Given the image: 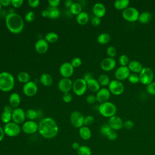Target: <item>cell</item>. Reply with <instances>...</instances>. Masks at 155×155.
<instances>
[{
    "mask_svg": "<svg viewBox=\"0 0 155 155\" xmlns=\"http://www.w3.org/2000/svg\"><path fill=\"white\" fill-rule=\"evenodd\" d=\"M140 13L139 10L134 7H128L122 11V16L124 19L130 22L138 21Z\"/></svg>",
    "mask_w": 155,
    "mask_h": 155,
    "instance_id": "cell-5",
    "label": "cell"
},
{
    "mask_svg": "<svg viewBox=\"0 0 155 155\" xmlns=\"http://www.w3.org/2000/svg\"><path fill=\"white\" fill-rule=\"evenodd\" d=\"M26 116L25 111L21 108H16L13 110L12 111V120L13 122L21 124L25 122Z\"/></svg>",
    "mask_w": 155,
    "mask_h": 155,
    "instance_id": "cell-11",
    "label": "cell"
},
{
    "mask_svg": "<svg viewBox=\"0 0 155 155\" xmlns=\"http://www.w3.org/2000/svg\"><path fill=\"white\" fill-rule=\"evenodd\" d=\"M15 81L13 76L9 72L0 73V90L4 92L11 91L15 86Z\"/></svg>",
    "mask_w": 155,
    "mask_h": 155,
    "instance_id": "cell-3",
    "label": "cell"
},
{
    "mask_svg": "<svg viewBox=\"0 0 155 155\" xmlns=\"http://www.w3.org/2000/svg\"><path fill=\"white\" fill-rule=\"evenodd\" d=\"M97 81L100 84V85H102L103 87H106V86H108L111 81L108 75H107L106 74H101L98 77Z\"/></svg>",
    "mask_w": 155,
    "mask_h": 155,
    "instance_id": "cell-33",
    "label": "cell"
},
{
    "mask_svg": "<svg viewBox=\"0 0 155 155\" xmlns=\"http://www.w3.org/2000/svg\"><path fill=\"white\" fill-rule=\"evenodd\" d=\"M4 136H5V133H4V128L0 126V142L3 140Z\"/></svg>",
    "mask_w": 155,
    "mask_h": 155,
    "instance_id": "cell-58",
    "label": "cell"
},
{
    "mask_svg": "<svg viewBox=\"0 0 155 155\" xmlns=\"http://www.w3.org/2000/svg\"><path fill=\"white\" fill-rule=\"evenodd\" d=\"M71 146H72L73 149L74 150H78L79 149V148L80 147L79 144L78 142H73V143H72V145H71Z\"/></svg>",
    "mask_w": 155,
    "mask_h": 155,
    "instance_id": "cell-60",
    "label": "cell"
},
{
    "mask_svg": "<svg viewBox=\"0 0 155 155\" xmlns=\"http://www.w3.org/2000/svg\"><path fill=\"white\" fill-rule=\"evenodd\" d=\"M82 5L78 2H73L72 5L70 8V13L76 16L82 12Z\"/></svg>",
    "mask_w": 155,
    "mask_h": 155,
    "instance_id": "cell-34",
    "label": "cell"
},
{
    "mask_svg": "<svg viewBox=\"0 0 155 155\" xmlns=\"http://www.w3.org/2000/svg\"><path fill=\"white\" fill-rule=\"evenodd\" d=\"M17 78L18 80L19 81V82L23 83V84H26L28 82L30 81V74L25 72V71H21L20 73H18V76H17Z\"/></svg>",
    "mask_w": 155,
    "mask_h": 155,
    "instance_id": "cell-32",
    "label": "cell"
},
{
    "mask_svg": "<svg viewBox=\"0 0 155 155\" xmlns=\"http://www.w3.org/2000/svg\"><path fill=\"white\" fill-rule=\"evenodd\" d=\"M107 54L109 58H113L116 56L117 54V50L116 48L113 46H109L106 50Z\"/></svg>",
    "mask_w": 155,
    "mask_h": 155,
    "instance_id": "cell-42",
    "label": "cell"
},
{
    "mask_svg": "<svg viewBox=\"0 0 155 155\" xmlns=\"http://www.w3.org/2000/svg\"><path fill=\"white\" fill-rule=\"evenodd\" d=\"M87 88L91 92L97 93L100 90V84H99L97 80L93 78L87 82Z\"/></svg>",
    "mask_w": 155,
    "mask_h": 155,
    "instance_id": "cell-27",
    "label": "cell"
},
{
    "mask_svg": "<svg viewBox=\"0 0 155 155\" xmlns=\"http://www.w3.org/2000/svg\"><path fill=\"white\" fill-rule=\"evenodd\" d=\"M110 95L111 93L108 88L105 87L100 88L96 94V101L100 104L108 102L110 97Z\"/></svg>",
    "mask_w": 155,
    "mask_h": 155,
    "instance_id": "cell-17",
    "label": "cell"
},
{
    "mask_svg": "<svg viewBox=\"0 0 155 155\" xmlns=\"http://www.w3.org/2000/svg\"><path fill=\"white\" fill-rule=\"evenodd\" d=\"M38 131L45 139H53L59 132V127L56 121L51 117H45L38 124Z\"/></svg>",
    "mask_w": 155,
    "mask_h": 155,
    "instance_id": "cell-1",
    "label": "cell"
},
{
    "mask_svg": "<svg viewBox=\"0 0 155 155\" xmlns=\"http://www.w3.org/2000/svg\"><path fill=\"white\" fill-rule=\"evenodd\" d=\"M152 18H153V15L150 12H147V11L143 12L140 13L138 21L141 24H146L151 21V20L152 19Z\"/></svg>",
    "mask_w": 155,
    "mask_h": 155,
    "instance_id": "cell-26",
    "label": "cell"
},
{
    "mask_svg": "<svg viewBox=\"0 0 155 155\" xmlns=\"http://www.w3.org/2000/svg\"><path fill=\"white\" fill-rule=\"evenodd\" d=\"M112 129L111 128V127H110V125L108 124H103L100 128V133H101V134H102L103 136H107V134H108V133Z\"/></svg>",
    "mask_w": 155,
    "mask_h": 155,
    "instance_id": "cell-41",
    "label": "cell"
},
{
    "mask_svg": "<svg viewBox=\"0 0 155 155\" xmlns=\"http://www.w3.org/2000/svg\"><path fill=\"white\" fill-rule=\"evenodd\" d=\"M12 111L13 108L10 105L4 107L1 116V119L3 123L6 124L11 122L12 120Z\"/></svg>",
    "mask_w": 155,
    "mask_h": 155,
    "instance_id": "cell-21",
    "label": "cell"
},
{
    "mask_svg": "<svg viewBox=\"0 0 155 155\" xmlns=\"http://www.w3.org/2000/svg\"><path fill=\"white\" fill-rule=\"evenodd\" d=\"M1 7H2V5H1V2H0V11H1Z\"/></svg>",
    "mask_w": 155,
    "mask_h": 155,
    "instance_id": "cell-61",
    "label": "cell"
},
{
    "mask_svg": "<svg viewBox=\"0 0 155 155\" xmlns=\"http://www.w3.org/2000/svg\"><path fill=\"white\" fill-rule=\"evenodd\" d=\"M98 111L103 117L109 119L110 117L116 115L117 107L114 104L108 101L101 104L98 107Z\"/></svg>",
    "mask_w": 155,
    "mask_h": 155,
    "instance_id": "cell-4",
    "label": "cell"
},
{
    "mask_svg": "<svg viewBox=\"0 0 155 155\" xmlns=\"http://www.w3.org/2000/svg\"><path fill=\"white\" fill-rule=\"evenodd\" d=\"M88 20H89V15L85 12H82L76 16L77 22L81 25H85L88 22Z\"/></svg>",
    "mask_w": 155,
    "mask_h": 155,
    "instance_id": "cell-29",
    "label": "cell"
},
{
    "mask_svg": "<svg viewBox=\"0 0 155 155\" xmlns=\"http://www.w3.org/2000/svg\"><path fill=\"white\" fill-rule=\"evenodd\" d=\"M87 84L83 78H78L73 82L72 90L77 96H82L87 91Z\"/></svg>",
    "mask_w": 155,
    "mask_h": 155,
    "instance_id": "cell-8",
    "label": "cell"
},
{
    "mask_svg": "<svg viewBox=\"0 0 155 155\" xmlns=\"http://www.w3.org/2000/svg\"><path fill=\"white\" fill-rule=\"evenodd\" d=\"M128 80L130 83L133 84L139 83L140 82V79H139V74L131 73L128 78Z\"/></svg>",
    "mask_w": 155,
    "mask_h": 155,
    "instance_id": "cell-40",
    "label": "cell"
},
{
    "mask_svg": "<svg viewBox=\"0 0 155 155\" xmlns=\"http://www.w3.org/2000/svg\"><path fill=\"white\" fill-rule=\"evenodd\" d=\"M86 101L89 104H93L96 101V95L94 94H89L87 96L86 98Z\"/></svg>",
    "mask_w": 155,
    "mask_h": 155,
    "instance_id": "cell-50",
    "label": "cell"
},
{
    "mask_svg": "<svg viewBox=\"0 0 155 155\" xmlns=\"http://www.w3.org/2000/svg\"><path fill=\"white\" fill-rule=\"evenodd\" d=\"M134 127V122L131 120H127L124 122L123 127L127 130H131Z\"/></svg>",
    "mask_w": 155,
    "mask_h": 155,
    "instance_id": "cell-49",
    "label": "cell"
},
{
    "mask_svg": "<svg viewBox=\"0 0 155 155\" xmlns=\"http://www.w3.org/2000/svg\"><path fill=\"white\" fill-rule=\"evenodd\" d=\"M41 15L44 17V18H49V15H50V13L49 11L48 10H44L41 12Z\"/></svg>",
    "mask_w": 155,
    "mask_h": 155,
    "instance_id": "cell-59",
    "label": "cell"
},
{
    "mask_svg": "<svg viewBox=\"0 0 155 155\" xmlns=\"http://www.w3.org/2000/svg\"><path fill=\"white\" fill-rule=\"evenodd\" d=\"M49 5L51 7H58L59 5L60 1L59 0H49L48 1Z\"/></svg>",
    "mask_w": 155,
    "mask_h": 155,
    "instance_id": "cell-54",
    "label": "cell"
},
{
    "mask_svg": "<svg viewBox=\"0 0 155 155\" xmlns=\"http://www.w3.org/2000/svg\"><path fill=\"white\" fill-rule=\"evenodd\" d=\"M70 122L75 128H80L84 125V116L79 111H74L70 114Z\"/></svg>",
    "mask_w": 155,
    "mask_h": 155,
    "instance_id": "cell-10",
    "label": "cell"
},
{
    "mask_svg": "<svg viewBox=\"0 0 155 155\" xmlns=\"http://www.w3.org/2000/svg\"><path fill=\"white\" fill-rule=\"evenodd\" d=\"M92 11L94 16L101 18L105 16L107 10L105 6L102 3L97 2L93 6Z\"/></svg>",
    "mask_w": 155,
    "mask_h": 155,
    "instance_id": "cell-20",
    "label": "cell"
},
{
    "mask_svg": "<svg viewBox=\"0 0 155 155\" xmlns=\"http://www.w3.org/2000/svg\"><path fill=\"white\" fill-rule=\"evenodd\" d=\"M71 64L73 67L74 68H78V67H79L81 65L82 61L79 58L75 57L72 59V61L71 62Z\"/></svg>",
    "mask_w": 155,
    "mask_h": 155,
    "instance_id": "cell-46",
    "label": "cell"
},
{
    "mask_svg": "<svg viewBox=\"0 0 155 155\" xmlns=\"http://www.w3.org/2000/svg\"><path fill=\"white\" fill-rule=\"evenodd\" d=\"M5 25L7 29L13 34L21 33L24 27L22 18L18 13H8L5 18Z\"/></svg>",
    "mask_w": 155,
    "mask_h": 155,
    "instance_id": "cell-2",
    "label": "cell"
},
{
    "mask_svg": "<svg viewBox=\"0 0 155 155\" xmlns=\"http://www.w3.org/2000/svg\"><path fill=\"white\" fill-rule=\"evenodd\" d=\"M59 73L63 78H69L74 73V68L70 62H66L60 66Z\"/></svg>",
    "mask_w": 155,
    "mask_h": 155,
    "instance_id": "cell-16",
    "label": "cell"
},
{
    "mask_svg": "<svg viewBox=\"0 0 155 155\" xmlns=\"http://www.w3.org/2000/svg\"><path fill=\"white\" fill-rule=\"evenodd\" d=\"M44 39L48 43H54L58 40V35L55 32H49L45 35Z\"/></svg>",
    "mask_w": 155,
    "mask_h": 155,
    "instance_id": "cell-35",
    "label": "cell"
},
{
    "mask_svg": "<svg viewBox=\"0 0 155 155\" xmlns=\"http://www.w3.org/2000/svg\"><path fill=\"white\" fill-rule=\"evenodd\" d=\"M93 78H93V75L91 73H85V74L84 75V77H83V79H84L86 82L88 81L89 80H90V79H93Z\"/></svg>",
    "mask_w": 155,
    "mask_h": 155,
    "instance_id": "cell-55",
    "label": "cell"
},
{
    "mask_svg": "<svg viewBox=\"0 0 155 155\" xmlns=\"http://www.w3.org/2000/svg\"><path fill=\"white\" fill-rule=\"evenodd\" d=\"M3 128L5 134L8 137H16L20 134L21 131L19 125L13 121L5 124Z\"/></svg>",
    "mask_w": 155,
    "mask_h": 155,
    "instance_id": "cell-7",
    "label": "cell"
},
{
    "mask_svg": "<svg viewBox=\"0 0 155 155\" xmlns=\"http://www.w3.org/2000/svg\"><path fill=\"white\" fill-rule=\"evenodd\" d=\"M128 67L131 73L136 74H139L143 68L142 64L139 61L136 60L131 61L128 65Z\"/></svg>",
    "mask_w": 155,
    "mask_h": 155,
    "instance_id": "cell-23",
    "label": "cell"
},
{
    "mask_svg": "<svg viewBox=\"0 0 155 155\" xmlns=\"http://www.w3.org/2000/svg\"><path fill=\"white\" fill-rule=\"evenodd\" d=\"M73 4V2L71 0H67L64 2V5L67 8H70V7Z\"/></svg>",
    "mask_w": 155,
    "mask_h": 155,
    "instance_id": "cell-57",
    "label": "cell"
},
{
    "mask_svg": "<svg viewBox=\"0 0 155 155\" xmlns=\"http://www.w3.org/2000/svg\"><path fill=\"white\" fill-rule=\"evenodd\" d=\"M49 11L50 15L49 18L50 19H57L60 16V11L58 7H49L47 9Z\"/></svg>",
    "mask_w": 155,
    "mask_h": 155,
    "instance_id": "cell-37",
    "label": "cell"
},
{
    "mask_svg": "<svg viewBox=\"0 0 155 155\" xmlns=\"http://www.w3.org/2000/svg\"><path fill=\"white\" fill-rule=\"evenodd\" d=\"M28 4L31 7L36 8L39 5L40 1L39 0H28Z\"/></svg>",
    "mask_w": 155,
    "mask_h": 155,
    "instance_id": "cell-53",
    "label": "cell"
},
{
    "mask_svg": "<svg viewBox=\"0 0 155 155\" xmlns=\"http://www.w3.org/2000/svg\"><path fill=\"white\" fill-rule=\"evenodd\" d=\"M146 91L150 95H155V81L147 85Z\"/></svg>",
    "mask_w": 155,
    "mask_h": 155,
    "instance_id": "cell-43",
    "label": "cell"
},
{
    "mask_svg": "<svg viewBox=\"0 0 155 155\" xmlns=\"http://www.w3.org/2000/svg\"><path fill=\"white\" fill-rule=\"evenodd\" d=\"M108 124L112 130L116 131L123 128L124 121L119 116L114 115L108 119Z\"/></svg>",
    "mask_w": 155,
    "mask_h": 155,
    "instance_id": "cell-18",
    "label": "cell"
},
{
    "mask_svg": "<svg viewBox=\"0 0 155 155\" xmlns=\"http://www.w3.org/2000/svg\"><path fill=\"white\" fill-rule=\"evenodd\" d=\"M77 153L78 155H91V150L89 147L82 145L77 150Z\"/></svg>",
    "mask_w": 155,
    "mask_h": 155,
    "instance_id": "cell-36",
    "label": "cell"
},
{
    "mask_svg": "<svg viewBox=\"0 0 155 155\" xmlns=\"http://www.w3.org/2000/svg\"><path fill=\"white\" fill-rule=\"evenodd\" d=\"M111 94L116 96L120 95L124 91V85L123 83L118 80L114 79L110 81L108 88Z\"/></svg>",
    "mask_w": 155,
    "mask_h": 155,
    "instance_id": "cell-9",
    "label": "cell"
},
{
    "mask_svg": "<svg viewBox=\"0 0 155 155\" xmlns=\"http://www.w3.org/2000/svg\"><path fill=\"white\" fill-rule=\"evenodd\" d=\"M35 18H36V15L32 11H30L27 12L25 15V19L27 22H28L33 21Z\"/></svg>",
    "mask_w": 155,
    "mask_h": 155,
    "instance_id": "cell-45",
    "label": "cell"
},
{
    "mask_svg": "<svg viewBox=\"0 0 155 155\" xmlns=\"http://www.w3.org/2000/svg\"><path fill=\"white\" fill-rule=\"evenodd\" d=\"M62 100L65 103H70L72 100V95L70 92L65 93L62 96Z\"/></svg>",
    "mask_w": 155,
    "mask_h": 155,
    "instance_id": "cell-47",
    "label": "cell"
},
{
    "mask_svg": "<svg viewBox=\"0 0 155 155\" xmlns=\"http://www.w3.org/2000/svg\"><path fill=\"white\" fill-rule=\"evenodd\" d=\"M40 82L45 87L50 86L53 84V78L48 73H43L40 76Z\"/></svg>",
    "mask_w": 155,
    "mask_h": 155,
    "instance_id": "cell-30",
    "label": "cell"
},
{
    "mask_svg": "<svg viewBox=\"0 0 155 155\" xmlns=\"http://www.w3.org/2000/svg\"><path fill=\"white\" fill-rule=\"evenodd\" d=\"M111 40L110 35L107 33H102L98 35L97 38V42L101 45L108 44Z\"/></svg>",
    "mask_w": 155,
    "mask_h": 155,
    "instance_id": "cell-31",
    "label": "cell"
},
{
    "mask_svg": "<svg viewBox=\"0 0 155 155\" xmlns=\"http://www.w3.org/2000/svg\"><path fill=\"white\" fill-rule=\"evenodd\" d=\"M116 67V61L114 58H105L101 62V68L105 71H110Z\"/></svg>",
    "mask_w": 155,
    "mask_h": 155,
    "instance_id": "cell-15",
    "label": "cell"
},
{
    "mask_svg": "<svg viewBox=\"0 0 155 155\" xmlns=\"http://www.w3.org/2000/svg\"><path fill=\"white\" fill-rule=\"evenodd\" d=\"M22 130L24 133L31 134L35 133L38 131V124L35 120H27L23 123L22 126Z\"/></svg>",
    "mask_w": 155,
    "mask_h": 155,
    "instance_id": "cell-13",
    "label": "cell"
},
{
    "mask_svg": "<svg viewBox=\"0 0 155 155\" xmlns=\"http://www.w3.org/2000/svg\"><path fill=\"white\" fill-rule=\"evenodd\" d=\"M140 82L145 85H148L153 82L154 74L153 70L150 67H143L139 74Z\"/></svg>",
    "mask_w": 155,
    "mask_h": 155,
    "instance_id": "cell-6",
    "label": "cell"
},
{
    "mask_svg": "<svg viewBox=\"0 0 155 155\" xmlns=\"http://www.w3.org/2000/svg\"><path fill=\"white\" fill-rule=\"evenodd\" d=\"M118 61L120 66H128L129 62H130L129 57L126 54H122L120 56Z\"/></svg>",
    "mask_w": 155,
    "mask_h": 155,
    "instance_id": "cell-39",
    "label": "cell"
},
{
    "mask_svg": "<svg viewBox=\"0 0 155 155\" xmlns=\"http://www.w3.org/2000/svg\"><path fill=\"white\" fill-rule=\"evenodd\" d=\"M58 88L59 90L65 93L70 92L73 87V82L70 78H62L58 82Z\"/></svg>",
    "mask_w": 155,
    "mask_h": 155,
    "instance_id": "cell-19",
    "label": "cell"
},
{
    "mask_svg": "<svg viewBox=\"0 0 155 155\" xmlns=\"http://www.w3.org/2000/svg\"><path fill=\"white\" fill-rule=\"evenodd\" d=\"M129 0H116L114 2V7L117 10H124L129 7Z\"/></svg>",
    "mask_w": 155,
    "mask_h": 155,
    "instance_id": "cell-28",
    "label": "cell"
},
{
    "mask_svg": "<svg viewBox=\"0 0 155 155\" xmlns=\"http://www.w3.org/2000/svg\"><path fill=\"white\" fill-rule=\"evenodd\" d=\"M0 2L2 6L7 7L12 5V0H0Z\"/></svg>",
    "mask_w": 155,
    "mask_h": 155,
    "instance_id": "cell-56",
    "label": "cell"
},
{
    "mask_svg": "<svg viewBox=\"0 0 155 155\" xmlns=\"http://www.w3.org/2000/svg\"><path fill=\"white\" fill-rule=\"evenodd\" d=\"M22 90L25 95L28 97H32L38 92L37 84L35 82L30 81L24 85Z\"/></svg>",
    "mask_w": 155,
    "mask_h": 155,
    "instance_id": "cell-14",
    "label": "cell"
},
{
    "mask_svg": "<svg viewBox=\"0 0 155 155\" xmlns=\"http://www.w3.org/2000/svg\"><path fill=\"white\" fill-rule=\"evenodd\" d=\"M107 137L108 138V139H109L110 140H114L117 139V134L116 133V131L111 130L108 134L107 136Z\"/></svg>",
    "mask_w": 155,
    "mask_h": 155,
    "instance_id": "cell-48",
    "label": "cell"
},
{
    "mask_svg": "<svg viewBox=\"0 0 155 155\" xmlns=\"http://www.w3.org/2000/svg\"><path fill=\"white\" fill-rule=\"evenodd\" d=\"M23 0H12V5L15 8L20 7L23 4Z\"/></svg>",
    "mask_w": 155,
    "mask_h": 155,
    "instance_id": "cell-52",
    "label": "cell"
},
{
    "mask_svg": "<svg viewBox=\"0 0 155 155\" xmlns=\"http://www.w3.org/2000/svg\"><path fill=\"white\" fill-rule=\"evenodd\" d=\"M25 116L29 120H34L38 117V112L34 109H28L25 111Z\"/></svg>",
    "mask_w": 155,
    "mask_h": 155,
    "instance_id": "cell-38",
    "label": "cell"
},
{
    "mask_svg": "<svg viewBox=\"0 0 155 155\" xmlns=\"http://www.w3.org/2000/svg\"><path fill=\"white\" fill-rule=\"evenodd\" d=\"M131 72L128 66H120L114 72V77L116 80L122 81L128 79Z\"/></svg>",
    "mask_w": 155,
    "mask_h": 155,
    "instance_id": "cell-12",
    "label": "cell"
},
{
    "mask_svg": "<svg viewBox=\"0 0 155 155\" xmlns=\"http://www.w3.org/2000/svg\"><path fill=\"white\" fill-rule=\"evenodd\" d=\"M101 23V19L99 18L94 16L91 19V24L94 27L99 26Z\"/></svg>",
    "mask_w": 155,
    "mask_h": 155,
    "instance_id": "cell-51",
    "label": "cell"
},
{
    "mask_svg": "<svg viewBox=\"0 0 155 155\" xmlns=\"http://www.w3.org/2000/svg\"><path fill=\"white\" fill-rule=\"evenodd\" d=\"M35 48L38 53L44 54L48 49V44L45 39H40L36 42Z\"/></svg>",
    "mask_w": 155,
    "mask_h": 155,
    "instance_id": "cell-22",
    "label": "cell"
},
{
    "mask_svg": "<svg viewBox=\"0 0 155 155\" xmlns=\"http://www.w3.org/2000/svg\"><path fill=\"white\" fill-rule=\"evenodd\" d=\"M94 122V117L92 115H87L85 117H84V125L85 126L91 125L93 124Z\"/></svg>",
    "mask_w": 155,
    "mask_h": 155,
    "instance_id": "cell-44",
    "label": "cell"
},
{
    "mask_svg": "<svg viewBox=\"0 0 155 155\" xmlns=\"http://www.w3.org/2000/svg\"><path fill=\"white\" fill-rule=\"evenodd\" d=\"M9 104L13 108H18L21 102V97L17 93H13L9 96Z\"/></svg>",
    "mask_w": 155,
    "mask_h": 155,
    "instance_id": "cell-24",
    "label": "cell"
},
{
    "mask_svg": "<svg viewBox=\"0 0 155 155\" xmlns=\"http://www.w3.org/2000/svg\"><path fill=\"white\" fill-rule=\"evenodd\" d=\"M80 137L85 140H88L91 136V131L87 126H82L79 130Z\"/></svg>",
    "mask_w": 155,
    "mask_h": 155,
    "instance_id": "cell-25",
    "label": "cell"
}]
</instances>
